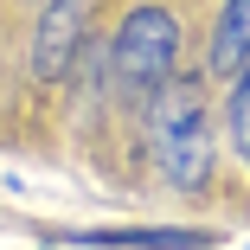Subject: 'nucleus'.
Instances as JSON below:
<instances>
[{"label":"nucleus","mask_w":250,"mask_h":250,"mask_svg":"<svg viewBox=\"0 0 250 250\" xmlns=\"http://www.w3.org/2000/svg\"><path fill=\"white\" fill-rule=\"evenodd\" d=\"M225 122H231V147H237V161H250V64H237V71H231Z\"/></svg>","instance_id":"nucleus-6"},{"label":"nucleus","mask_w":250,"mask_h":250,"mask_svg":"<svg viewBox=\"0 0 250 250\" xmlns=\"http://www.w3.org/2000/svg\"><path fill=\"white\" fill-rule=\"evenodd\" d=\"M206 64L218 77H231L237 64H250V0H225V13L212 26V45H206Z\"/></svg>","instance_id":"nucleus-4"},{"label":"nucleus","mask_w":250,"mask_h":250,"mask_svg":"<svg viewBox=\"0 0 250 250\" xmlns=\"http://www.w3.org/2000/svg\"><path fill=\"white\" fill-rule=\"evenodd\" d=\"M173 58H180V20L167 7L122 13V26L109 39V83H116V96L135 103V109H147L173 83Z\"/></svg>","instance_id":"nucleus-1"},{"label":"nucleus","mask_w":250,"mask_h":250,"mask_svg":"<svg viewBox=\"0 0 250 250\" xmlns=\"http://www.w3.org/2000/svg\"><path fill=\"white\" fill-rule=\"evenodd\" d=\"M90 7L96 0H45L39 7V26H32V83H58L83 45V26H90Z\"/></svg>","instance_id":"nucleus-3"},{"label":"nucleus","mask_w":250,"mask_h":250,"mask_svg":"<svg viewBox=\"0 0 250 250\" xmlns=\"http://www.w3.org/2000/svg\"><path fill=\"white\" fill-rule=\"evenodd\" d=\"M147 128H154V161L173 186L199 192L212 180V135H206V103L192 83H167L147 103Z\"/></svg>","instance_id":"nucleus-2"},{"label":"nucleus","mask_w":250,"mask_h":250,"mask_svg":"<svg viewBox=\"0 0 250 250\" xmlns=\"http://www.w3.org/2000/svg\"><path fill=\"white\" fill-rule=\"evenodd\" d=\"M77 244H96V250H206L212 244V231H180V225H167V231H83Z\"/></svg>","instance_id":"nucleus-5"}]
</instances>
